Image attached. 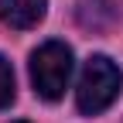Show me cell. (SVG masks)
I'll return each instance as SVG.
<instances>
[{
	"mask_svg": "<svg viewBox=\"0 0 123 123\" xmlns=\"http://www.w3.org/2000/svg\"><path fill=\"white\" fill-rule=\"evenodd\" d=\"M120 86H123L120 68L106 55H92L86 65H82L79 86H75V106H79V113L96 116L103 110H110L113 99L120 96Z\"/></svg>",
	"mask_w": 123,
	"mask_h": 123,
	"instance_id": "6da1fadb",
	"label": "cell"
},
{
	"mask_svg": "<svg viewBox=\"0 0 123 123\" xmlns=\"http://www.w3.org/2000/svg\"><path fill=\"white\" fill-rule=\"evenodd\" d=\"M72 79V48L62 41H44L41 48L31 55V82L41 99H62Z\"/></svg>",
	"mask_w": 123,
	"mask_h": 123,
	"instance_id": "7a4b0ae2",
	"label": "cell"
},
{
	"mask_svg": "<svg viewBox=\"0 0 123 123\" xmlns=\"http://www.w3.org/2000/svg\"><path fill=\"white\" fill-rule=\"evenodd\" d=\"M44 10H48V0H0V21L14 31L38 27Z\"/></svg>",
	"mask_w": 123,
	"mask_h": 123,
	"instance_id": "3957f363",
	"label": "cell"
},
{
	"mask_svg": "<svg viewBox=\"0 0 123 123\" xmlns=\"http://www.w3.org/2000/svg\"><path fill=\"white\" fill-rule=\"evenodd\" d=\"M10 103H14V68L0 55V110H7Z\"/></svg>",
	"mask_w": 123,
	"mask_h": 123,
	"instance_id": "277c9868",
	"label": "cell"
}]
</instances>
